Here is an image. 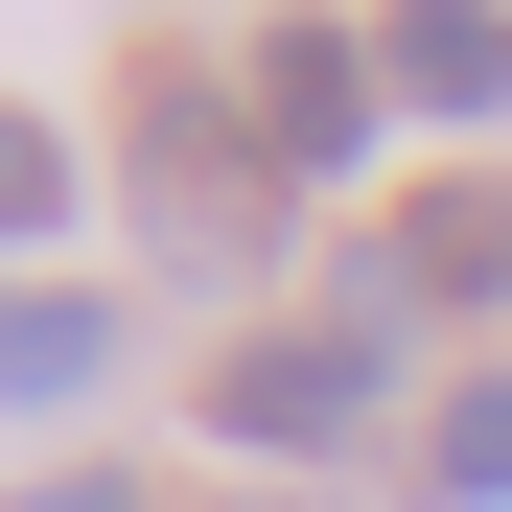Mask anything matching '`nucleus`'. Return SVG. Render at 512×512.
I'll return each instance as SVG.
<instances>
[{"label": "nucleus", "instance_id": "2", "mask_svg": "<svg viewBox=\"0 0 512 512\" xmlns=\"http://www.w3.org/2000/svg\"><path fill=\"white\" fill-rule=\"evenodd\" d=\"M140 187H163V256H187V280H256V187H280V163H256V94H210V70H140Z\"/></svg>", "mask_w": 512, "mask_h": 512}, {"label": "nucleus", "instance_id": "6", "mask_svg": "<svg viewBox=\"0 0 512 512\" xmlns=\"http://www.w3.org/2000/svg\"><path fill=\"white\" fill-rule=\"evenodd\" d=\"M373 47H396V94H419V117H466V140L512 117V24H489V0H419V24H373Z\"/></svg>", "mask_w": 512, "mask_h": 512}, {"label": "nucleus", "instance_id": "5", "mask_svg": "<svg viewBox=\"0 0 512 512\" xmlns=\"http://www.w3.org/2000/svg\"><path fill=\"white\" fill-rule=\"evenodd\" d=\"M0 396H24V419L117 396V303H94V280H0Z\"/></svg>", "mask_w": 512, "mask_h": 512}, {"label": "nucleus", "instance_id": "8", "mask_svg": "<svg viewBox=\"0 0 512 512\" xmlns=\"http://www.w3.org/2000/svg\"><path fill=\"white\" fill-rule=\"evenodd\" d=\"M47 210H70V140H47V117H0V280H24V233H47Z\"/></svg>", "mask_w": 512, "mask_h": 512}, {"label": "nucleus", "instance_id": "10", "mask_svg": "<svg viewBox=\"0 0 512 512\" xmlns=\"http://www.w3.org/2000/svg\"><path fill=\"white\" fill-rule=\"evenodd\" d=\"M233 512H303V489H233Z\"/></svg>", "mask_w": 512, "mask_h": 512}, {"label": "nucleus", "instance_id": "4", "mask_svg": "<svg viewBox=\"0 0 512 512\" xmlns=\"http://www.w3.org/2000/svg\"><path fill=\"white\" fill-rule=\"evenodd\" d=\"M233 94H256V163H280V187H350V163H373V94H396V47H373V24H256V47H233Z\"/></svg>", "mask_w": 512, "mask_h": 512}, {"label": "nucleus", "instance_id": "9", "mask_svg": "<svg viewBox=\"0 0 512 512\" xmlns=\"http://www.w3.org/2000/svg\"><path fill=\"white\" fill-rule=\"evenodd\" d=\"M0 512H140V466H24Z\"/></svg>", "mask_w": 512, "mask_h": 512}, {"label": "nucleus", "instance_id": "1", "mask_svg": "<svg viewBox=\"0 0 512 512\" xmlns=\"http://www.w3.org/2000/svg\"><path fill=\"white\" fill-rule=\"evenodd\" d=\"M373 396H396V326H256V350H210V443L326 466V443H373Z\"/></svg>", "mask_w": 512, "mask_h": 512}, {"label": "nucleus", "instance_id": "7", "mask_svg": "<svg viewBox=\"0 0 512 512\" xmlns=\"http://www.w3.org/2000/svg\"><path fill=\"white\" fill-rule=\"evenodd\" d=\"M419 489H443V512H512V373H466L443 419H419Z\"/></svg>", "mask_w": 512, "mask_h": 512}, {"label": "nucleus", "instance_id": "3", "mask_svg": "<svg viewBox=\"0 0 512 512\" xmlns=\"http://www.w3.org/2000/svg\"><path fill=\"white\" fill-rule=\"evenodd\" d=\"M466 303H512V163H443V187L373 210V256H350V326H466Z\"/></svg>", "mask_w": 512, "mask_h": 512}]
</instances>
